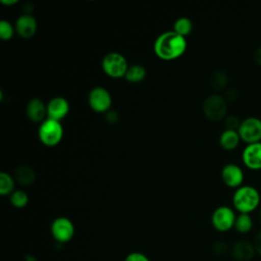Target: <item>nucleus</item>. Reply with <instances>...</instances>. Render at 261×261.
Segmentation results:
<instances>
[{
	"label": "nucleus",
	"mask_w": 261,
	"mask_h": 261,
	"mask_svg": "<svg viewBox=\"0 0 261 261\" xmlns=\"http://www.w3.org/2000/svg\"><path fill=\"white\" fill-rule=\"evenodd\" d=\"M24 259H25V261H38L37 260V258L34 256V255H27L25 257H24Z\"/></svg>",
	"instance_id": "473e14b6"
},
{
	"label": "nucleus",
	"mask_w": 261,
	"mask_h": 261,
	"mask_svg": "<svg viewBox=\"0 0 261 261\" xmlns=\"http://www.w3.org/2000/svg\"><path fill=\"white\" fill-rule=\"evenodd\" d=\"M106 115H105V118H106V120L109 122V123H116L117 121H118V113L116 112V111H107L106 113H105Z\"/></svg>",
	"instance_id": "c756f323"
},
{
	"label": "nucleus",
	"mask_w": 261,
	"mask_h": 261,
	"mask_svg": "<svg viewBox=\"0 0 261 261\" xmlns=\"http://www.w3.org/2000/svg\"><path fill=\"white\" fill-rule=\"evenodd\" d=\"M256 254L253 242L241 240L233 244L231 248V256L237 261H250Z\"/></svg>",
	"instance_id": "2eb2a0df"
},
{
	"label": "nucleus",
	"mask_w": 261,
	"mask_h": 261,
	"mask_svg": "<svg viewBox=\"0 0 261 261\" xmlns=\"http://www.w3.org/2000/svg\"><path fill=\"white\" fill-rule=\"evenodd\" d=\"M51 234L59 244L68 243L74 236V225L67 217H57L51 223Z\"/></svg>",
	"instance_id": "1a4fd4ad"
},
{
	"label": "nucleus",
	"mask_w": 261,
	"mask_h": 261,
	"mask_svg": "<svg viewBox=\"0 0 261 261\" xmlns=\"http://www.w3.org/2000/svg\"><path fill=\"white\" fill-rule=\"evenodd\" d=\"M241 121L239 119L238 116L233 115V114H230V115H226V117L224 118V124L226 126L227 129H234V130H238L240 124H241Z\"/></svg>",
	"instance_id": "393cba45"
},
{
	"label": "nucleus",
	"mask_w": 261,
	"mask_h": 261,
	"mask_svg": "<svg viewBox=\"0 0 261 261\" xmlns=\"http://www.w3.org/2000/svg\"><path fill=\"white\" fill-rule=\"evenodd\" d=\"M102 69L110 77H124L128 68V63L125 57L118 52H109L102 59Z\"/></svg>",
	"instance_id": "39448f33"
},
{
	"label": "nucleus",
	"mask_w": 261,
	"mask_h": 261,
	"mask_svg": "<svg viewBox=\"0 0 261 261\" xmlns=\"http://www.w3.org/2000/svg\"><path fill=\"white\" fill-rule=\"evenodd\" d=\"M253 228V219L250 214L240 213L237 215L234 222V229L242 234H246Z\"/></svg>",
	"instance_id": "aec40b11"
},
{
	"label": "nucleus",
	"mask_w": 261,
	"mask_h": 261,
	"mask_svg": "<svg viewBox=\"0 0 261 261\" xmlns=\"http://www.w3.org/2000/svg\"><path fill=\"white\" fill-rule=\"evenodd\" d=\"M187 40L174 31L160 34L154 42V52L162 60L170 61L179 58L187 50Z\"/></svg>",
	"instance_id": "f257e3e1"
},
{
	"label": "nucleus",
	"mask_w": 261,
	"mask_h": 261,
	"mask_svg": "<svg viewBox=\"0 0 261 261\" xmlns=\"http://www.w3.org/2000/svg\"><path fill=\"white\" fill-rule=\"evenodd\" d=\"M209 82L210 86L214 89V91L221 92L226 90V87L228 85V76L222 70H215L211 73Z\"/></svg>",
	"instance_id": "6ab92c4d"
},
{
	"label": "nucleus",
	"mask_w": 261,
	"mask_h": 261,
	"mask_svg": "<svg viewBox=\"0 0 261 261\" xmlns=\"http://www.w3.org/2000/svg\"><path fill=\"white\" fill-rule=\"evenodd\" d=\"M15 27L10 21L2 19L0 21V38L3 41H9L15 34Z\"/></svg>",
	"instance_id": "b1692460"
},
{
	"label": "nucleus",
	"mask_w": 261,
	"mask_h": 261,
	"mask_svg": "<svg viewBox=\"0 0 261 261\" xmlns=\"http://www.w3.org/2000/svg\"><path fill=\"white\" fill-rule=\"evenodd\" d=\"M124 261H150V259L144 253L132 252L125 257Z\"/></svg>",
	"instance_id": "a878e982"
},
{
	"label": "nucleus",
	"mask_w": 261,
	"mask_h": 261,
	"mask_svg": "<svg viewBox=\"0 0 261 261\" xmlns=\"http://www.w3.org/2000/svg\"><path fill=\"white\" fill-rule=\"evenodd\" d=\"M231 201L237 211L250 214L258 208L261 197L259 191L255 187L243 185L236 189Z\"/></svg>",
	"instance_id": "f03ea898"
},
{
	"label": "nucleus",
	"mask_w": 261,
	"mask_h": 261,
	"mask_svg": "<svg viewBox=\"0 0 261 261\" xmlns=\"http://www.w3.org/2000/svg\"><path fill=\"white\" fill-rule=\"evenodd\" d=\"M236 218L237 215L233 209L228 206H219L211 215V223L216 230L225 232L234 227Z\"/></svg>",
	"instance_id": "6e6552de"
},
{
	"label": "nucleus",
	"mask_w": 261,
	"mask_h": 261,
	"mask_svg": "<svg viewBox=\"0 0 261 261\" xmlns=\"http://www.w3.org/2000/svg\"><path fill=\"white\" fill-rule=\"evenodd\" d=\"M238 133L242 141L247 144L261 142V119L257 116H249L241 121Z\"/></svg>",
	"instance_id": "423d86ee"
},
{
	"label": "nucleus",
	"mask_w": 261,
	"mask_h": 261,
	"mask_svg": "<svg viewBox=\"0 0 261 261\" xmlns=\"http://www.w3.org/2000/svg\"><path fill=\"white\" fill-rule=\"evenodd\" d=\"M205 116L211 121H219L226 117L227 101L224 96L214 93L205 98L202 105Z\"/></svg>",
	"instance_id": "7ed1b4c3"
},
{
	"label": "nucleus",
	"mask_w": 261,
	"mask_h": 261,
	"mask_svg": "<svg viewBox=\"0 0 261 261\" xmlns=\"http://www.w3.org/2000/svg\"><path fill=\"white\" fill-rule=\"evenodd\" d=\"M88 103L92 110L98 113H106L112 105V97L104 87L93 88L88 95Z\"/></svg>",
	"instance_id": "0eeeda50"
},
{
	"label": "nucleus",
	"mask_w": 261,
	"mask_h": 261,
	"mask_svg": "<svg viewBox=\"0 0 261 261\" xmlns=\"http://www.w3.org/2000/svg\"><path fill=\"white\" fill-rule=\"evenodd\" d=\"M244 178L243 169L236 163H227L221 169V179L229 188L238 189L243 186Z\"/></svg>",
	"instance_id": "9d476101"
},
{
	"label": "nucleus",
	"mask_w": 261,
	"mask_h": 261,
	"mask_svg": "<svg viewBox=\"0 0 261 261\" xmlns=\"http://www.w3.org/2000/svg\"><path fill=\"white\" fill-rule=\"evenodd\" d=\"M173 31L182 36V37H187L189 36L192 31H193V22L191 21L190 18L188 17H178L175 21H174V24H173Z\"/></svg>",
	"instance_id": "4be33fe9"
},
{
	"label": "nucleus",
	"mask_w": 261,
	"mask_h": 261,
	"mask_svg": "<svg viewBox=\"0 0 261 261\" xmlns=\"http://www.w3.org/2000/svg\"><path fill=\"white\" fill-rule=\"evenodd\" d=\"M224 98L227 102H234L239 98V92L236 89H226L224 93Z\"/></svg>",
	"instance_id": "bb28decb"
},
{
	"label": "nucleus",
	"mask_w": 261,
	"mask_h": 261,
	"mask_svg": "<svg viewBox=\"0 0 261 261\" xmlns=\"http://www.w3.org/2000/svg\"><path fill=\"white\" fill-rule=\"evenodd\" d=\"M146 75L147 70L142 64H133L128 66L124 79L132 84H138L141 83L146 77Z\"/></svg>",
	"instance_id": "a211bd4d"
},
{
	"label": "nucleus",
	"mask_w": 261,
	"mask_h": 261,
	"mask_svg": "<svg viewBox=\"0 0 261 261\" xmlns=\"http://www.w3.org/2000/svg\"><path fill=\"white\" fill-rule=\"evenodd\" d=\"M253 244H254V246H255L256 253L261 257V230H259V231L256 233V236L254 237Z\"/></svg>",
	"instance_id": "c85d7f7f"
},
{
	"label": "nucleus",
	"mask_w": 261,
	"mask_h": 261,
	"mask_svg": "<svg viewBox=\"0 0 261 261\" xmlns=\"http://www.w3.org/2000/svg\"><path fill=\"white\" fill-rule=\"evenodd\" d=\"M14 186L15 179L13 175H10L9 173L2 171L0 173V195H10L14 191Z\"/></svg>",
	"instance_id": "412c9836"
},
{
	"label": "nucleus",
	"mask_w": 261,
	"mask_h": 261,
	"mask_svg": "<svg viewBox=\"0 0 261 261\" xmlns=\"http://www.w3.org/2000/svg\"><path fill=\"white\" fill-rule=\"evenodd\" d=\"M253 57H254L255 62H256L259 66H261V46H259V47H257V48L255 49L254 54H253Z\"/></svg>",
	"instance_id": "7c9ffc66"
},
{
	"label": "nucleus",
	"mask_w": 261,
	"mask_h": 261,
	"mask_svg": "<svg viewBox=\"0 0 261 261\" xmlns=\"http://www.w3.org/2000/svg\"><path fill=\"white\" fill-rule=\"evenodd\" d=\"M213 251L218 255H223L228 251V246L223 242H217L213 246Z\"/></svg>",
	"instance_id": "cd10ccee"
},
{
	"label": "nucleus",
	"mask_w": 261,
	"mask_h": 261,
	"mask_svg": "<svg viewBox=\"0 0 261 261\" xmlns=\"http://www.w3.org/2000/svg\"><path fill=\"white\" fill-rule=\"evenodd\" d=\"M15 32L16 34L23 38L29 39L33 37L38 29V23L36 18L32 14H21L15 20Z\"/></svg>",
	"instance_id": "ddd939ff"
},
{
	"label": "nucleus",
	"mask_w": 261,
	"mask_h": 261,
	"mask_svg": "<svg viewBox=\"0 0 261 261\" xmlns=\"http://www.w3.org/2000/svg\"><path fill=\"white\" fill-rule=\"evenodd\" d=\"M18 1L17 0H1V3L4 4V5H8V6H11V5H14L16 4Z\"/></svg>",
	"instance_id": "2f4dec72"
},
{
	"label": "nucleus",
	"mask_w": 261,
	"mask_h": 261,
	"mask_svg": "<svg viewBox=\"0 0 261 261\" xmlns=\"http://www.w3.org/2000/svg\"><path fill=\"white\" fill-rule=\"evenodd\" d=\"M10 203L15 208H23L29 203V196L28 194L22 190H14L9 195Z\"/></svg>",
	"instance_id": "5701e85b"
},
{
	"label": "nucleus",
	"mask_w": 261,
	"mask_h": 261,
	"mask_svg": "<svg viewBox=\"0 0 261 261\" xmlns=\"http://www.w3.org/2000/svg\"><path fill=\"white\" fill-rule=\"evenodd\" d=\"M13 177L21 186H30L36 180V172L29 165H18L13 171Z\"/></svg>",
	"instance_id": "dca6fc26"
},
{
	"label": "nucleus",
	"mask_w": 261,
	"mask_h": 261,
	"mask_svg": "<svg viewBox=\"0 0 261 261\" xmlns=\"http://www.w3.org/2000/svg\"><path fill=\"white\" fill-rule=\"evenodd\" d=\"M28 118L33 122H43L47 116V104L39 98H32L25 106Z\"/></svg>",
	"instance_id": "4468645a"
},
{
	"label": "nucleus",
	"mask_w": 261,
	"mask_h": 261,
	"mask_svg": "<svg viewBox=\"0 0 261 261\" xmlns=\"http://www.w3.org/2000/svg\"><path fill=\"white\" fill-rule=\"evenodd\" d=\"M39 140L47 147H53L60 143L63 137V126L60 121L47 118L39 126Z\"/></svg>",
	"instance_id": "20e7f679"
},
{
	"label": "nucleus",
	"mask_w": 261,
	"mask_h": 261,
	"mask_svg": "<svg viewBox=\"0 0 261 261\" xmlns=\"http://www.w3.org/2000/svg\"><path fill=\"white\" fill-rule=\"evenodd\" d=\"M240 141H241L240 135L238 130H234V129L225 128L219 137L220 146L227 151L234 150L239 146Z\"/></svg>",
	"instance_id": "f3484780"
},
{
	"label": "nucleus",
	"mask_w": 261,
	"mask_h": 261,
	"mask_svg": "<svg viewBox=\"0 0 261 261\" xmlns=\"http://www.w3.org/2000/svg\"><path fill=\"white\" fill-rule=\"evenodd\" d=\"M69 111V103L64 97H53L47 103V117L60 121Z\"/></svg>",
	"instance_id": "f8f14e48"
},
{
	"label": "nucleus",
	"mask_w": 261,
	"mask_h": 261,
	"mask_svg": "<svg viewBox=\"0 0 261 261\" xmlns=\"http://www.w3.org/2000/svg\"><path fill=\"white\" fill-rule=\"evenodd\" d=\"M242 161L249 169H261V142L247 144L242 152Z\"/></svg>",
	"instance_id": "9b49d317"
},
{
	"label": "nucleus",
	"mask_w": 261,
	"mask_h": 261,
	"mask_svg": "<svg viewBox=\"0 0 261 261\" xmlns=\"http://www.w3.org/2000/svg\"><path fill=\"white\" fill-rule=\"evenodd\" d=\"M258 218H259V220H260V222H261V207H260L259 210H258Z\"/></svg>",
	"instance_id": "72a5a7b5"
}]
</instances>
